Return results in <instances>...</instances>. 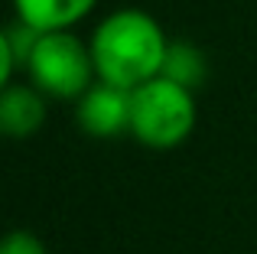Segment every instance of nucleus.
Returning a JSON list of instances; mask_svg holds the SVG:
<instances>
[{
  "instance_id": "f257e3e1",
  "label": "nucleus",
  "mask_w": 257,
  "mask_h": 254,
  "mask_svg": "<svg viewBox=\"0 0 257 254\" xmlns=\"http://www.w3.org/2000/svg\"><path fill=\"white\" fill-rule=\"evenodd\" d=\"M91 56L101 82L134 91L163 72L170 49L163 26L144 10H114L98 23L91 36Z\"/></svg>"
},
{
  "instance_id": "f03ea898",
  "label": "nucleus",
  "mask_w": 257,
  "mask_h": 254,
  "mask_svg": "<svg viewBox=\"0 0 257 254\" xmlns=\"http://www.w3.org/2000/svg\"><path fill=\"white\" fill-rule=\"evenodd\" d=\"M195 127L192 88L157 75L131 91V134L150 150H173Z\"/></svg>"
},
{
  "instance_id": "7ed1b4c3",
  "label": "nucleus",
  "mask_w": 257,
  "mask_h": 254,
  "mask_svg": "<svg viewBox=\"0 0 257 254\" xmlns=\"http://www.w3.org/2000/svg\"><path fill=\"white\" fill-rule=\"evenodd\" d=\"M26 72L43 95L59 101H72V98L78 101L91 88V78L98 75L91 46H85L72 30L39 33Z\"/></svg>"
},
{
  "instance_id": "20e7f679",
  "label": "nucleus",
  "mask_w": 257,
  "mask_h": 254,
  "mask_svg": "<svg viewBox=\"0 0 257 254\" xmlns=\"http://www.w3.org/2000/svg\"><path fill=\"white\" fill-rule=\"evenodd\" d=\"M78 124L85 134L101 140L131 131V91L98 78V85L78 98Z\"/></svg>"
},
{
  "instance_id": "39448f33",
  "label": "nucleus",
  "mask_w": 257,
  "mask_h": 254,
  "mask_svg": "<svg viewBox=\"0 0 257 254\" xmlns=\"http://www.w3.org/2000/svg\"><path fill=\"white\" fill-rule=\"evenodd\" d=\"M46 121V101L36 85H4L0 95V131L7 137H33Z\"/></svg>"
},
{
  "instance_id": "423d86ee",
  "label": "nucleus",
  "mask_w": 257,
  "mask_h": 254,
  "mask_svg": "<svg viewBox=\"0 0 257 254\" xmlns=\"http://www.w3.org/2000/svg\"><path fill=\"white\" fill-rule=\"evenodd\" d=\"M98 0H13V10L23 23L36 26L39 33L72 30L78 20L94 10Z\"/></svg>"
},
{
  "instance_id": "0eeeda50",
  "label": "nucleus",
  "mask_w": 257,
  "mask_h": 254,
  "mask_svg": "<svg viewBox=\"0 0 257 254\" xmlns=\"http://www.w3.org/2000/svg\"><path fill=\"white\" fill-rule=\"evenodd\" d=\"M160 75L173 78V82L186 85V88H199L202 82H205L208 75V62L205 56H202L199 46L192 43H170V49H166V59H163V72Z\"/></svg>"
},
{
  "instance_id": "6e6552de",
  "label": "nucleus",
  "mask_w": 257,
  "mask_h": 254,
  "mask_svg": "<svg viewBox=\"0 0 257 254\" xmlns=\"http://www.w3.org/2000/svg\"><path fill=\"white\" fill-rule=\"evenodd\" d=\"M0 254H49V251H46V244L39 241L33 231L17 228V231H10V235L4 238V244H0Z\"/></svg>"
}]
</instances>
